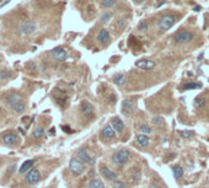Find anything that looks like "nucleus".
Returning <instances> with one entry per match:
<instances>
[{
  "label": "nucleus",
  "mask_w": 209,
  "mask_h": 188,
  "mask_svg": "<svg viewBox=\"0 0 209 188\" xmlns=\"http://www.w3.org/2000/svg\"><path fill=\"white\" fill-rule=\"evenodd\" d=\"M63 131H64V132H71V129H69V128H67V127H63Z\"/></svg>",
  "instance_id": "39"
},
{
  "label": "nucleus",
  "mask_w": 209,
  "mask_h": 188,
  "mask_svg": "<svg viewBox=\"0 0 209 188\" xmlns=\"http://www.w3.org/2000/svg\"><path fill=\"white\" fill-rule=\"evenodd\" d=\"M10 2H11V0H6V2H4V3H3V4H2V5H0V8H4V6H5V5H6V4H9V3H10Z\"/></svg>",
  "instance_id": "37"
},
{
  "label": "nucleus",
  "mask_w": 209,
  "mask_h": 188,
  "mask_svg": "<svg viewBox=\"0 0 209 188\" xmlns=\"http://www.w3.org/2000/svg\"><path fill=\"white\" fill-rule=\"evenodd\" d=\"M149 188H160V187H159V184L156 182H152L150 186H149Z\"/></svg>",
  "instance_id": "35"
},
{
  "label": "nucleus",
  "mask_w": 209,
  "mask_h": 188,
  "mask_svg": "<svg viewBox=\"0 0 209 188\" xmlns=\"http://www.w3.org/2000/svg\"><path fill=\"white\" fill-rule=\"evenodd\" d=\"M176 22V16L175 15H162L158 22V27L160 31H167L170 30Z\"/></svg>",
  "instance_id": "3"
},
{
  "label": "nucleus",
  "mask_w": 209,
  "mask_h": 188,
  "mask_svg": "<svg viewBox=\"0 0 209 188\" xmlns=\"http://www.w3.org/2000/svg\"><path fill=\"white\" fill-rule=\"evenodd\" d=\"M139 131L141 132V134H150L153 132L152 127H150V125H148V124H141L139 127Z\"/></svg>",
  "instance_id": "26"
},
{
  "label": "nucleus",
  "mask_w": 209,
  "mask_h": 188,
  "mask_svg": "<svg viewBox=\"0 0 209 188\" xmlns=\"http://www.w3.org/2000/svg\"><path fill=\"white\" fill-rule=\"evenodd\" d=\"M43 135H44V129H43L42 127H38V128H36V129L33 131V138L41 139Z\"/></svg>",
  "instance_id": "27"
},
{
  "label": "nucleus",
  "mask_w": 209,
  "mask_h": 188,
  "mask_svg": "<svg viewBox=\"0 0 209 188\" xmlns=\"http://www.w3.org/2000/svg\"><path fill=\"white\" fill-rule=\"evenodd\" d=\"M33 164H35L33 160H27V161H25V162L21 165V167H20V172H21V173H27L28 171H31Z\"/></svg>",
  "instance_id": "18"
},
{
  "label": "nucleus",
  "mask_w": 209,
  "mask_h": 188,
  "mask_svg": "<svg viewBox=\"0 0 209 188\" xmlns=\"http://www.w3.org/2000/svg\"><path fill=\"white\" fill-rule=\"evenodd\" d=\"M137 143L140 146L145 148V146L149 145V137L146 134H139V135H137Z\"/></svg>",
  "instance_id": "19"
},
{
  "label": "nucleus",
  "mask_w": 209,
  "mask_h": 188,
  "mask_svg": "<svg viewBox=\"0 0 209 188\" xmlns=\"http://www.w3.org/2000/svg\"><path fill=\"white\" fill-rule=\"evenodd\" d=\"M134 2L137 3V4H141V3H144L145 0H134Z\"/></svg>",
  "instance_id": "38"
},
{
  "label": "nucleus",
  "mask_w": 209,
  "mask_h": 188,
  "mask_svg": "<svg viewBox=\"0 0 209 188\" xmlns=\"http://www.w3.org/2000/svg\"><path fill=\"white\" fill-rule=\"evenodd\" d=\"M111 125L117 133H122L124 131V123L119 117H112L111 118Z\"/></svg>",
  "instance_id": "10"
},
{
  "label": "nucleus",
  "mask_w": 209,
  "mask_h": 188,
  "mask_svg": "<svg viewBox=\"0 0 209 188\" xmlns=\"http://www.w3.org/2000/svg\"><path fill=\"white\" fill-rule=\"evenodd\" d=\"M193 106L197 108V110H202L204 106H205V99L203 96H197L194 100H193Z\"/></svg>",
  "instance_id": "21"
},
{
  "label": "nucleus",
  "mask_w": 209,
  "mask_h": 188,
  "mask_svg": "<svg viewBox=\"0 0 209 188\" xmlns=\"http://www.w3.org/2000/svg\"><path fill=\"white\" fill-rule=\"evenodd\" d=\"M3 141L9 146H14L17 144V137L14 133H8L3 135Z\"/></svg>",
  "instance_id": "14"
},
{
  "label": "nucleus",
  "mask_w": 209,
  "mask_h": 188,
  "mask_svg": "<svg viewBox=\"0 0 209 188\" xmlns=\"http://www.w3.org/2000/svg\"><path fill=\"white\" fill-rule=\"evenodd\" d=\"M76 158L84 162V164H87V165H94L95 164V159L92 158V156L89 154L84 148H80L78 151H76Z\"/></svg>",
  "instance_id": "5"
},
{
  "label": "nucleus",
  "mask_w": 209,
  "mask_h": 188,
  "mask_svg": "<svg viewBox=\"0 0 209 188\" xmlns=\"http://www.w3.org/2000/svg\"><path fill=\"white\" fill-rule=\"evenodd\" d=\"M100 173L102 175V177H105L108 181H116L117 179V175L112 170H110L108 167H106V166H101L100 167Z\"/></svg>",
  "instance_id": "12"
},
{
  "label": "nucleus",
  "mask_w": 209,
  "mask_h": 188,
  "mask_svg": "<svg viewBox=\"0 0 209 188\" xmlns=\"http://www.w3.org/2000/svg\"><path fill=\"white\" fill-rule=\"evenodd\" d=\"M133 108H134V105H133V101L132 100H124L122 102V113L123 114L129 116L133 112Z\"/></svg>",
  "instance_id": "13"
},
{
  "label": "nucleus",
  "mask_w": 209,
  "mask_h": 188,
  "mask_svg": "<svg viewBox=\"0 0 209 188\" xmlns=\"http://www.w3.org/2000/svg\"><path fill=\"white\" fill-rule=\"evenodd\" d=\"M12 108H14V111H16V112H23L25 111V105L23 103H21V102H19V103H16V105H14V106H11Z\"/></svg>",
  "instance_id": "31"
},
{
  "label": "nucleus",
  "mask_w": 209,
  "mask_h": 188,
  "mask_svg": "<svg viewBox=\"0 0 209 188\" xmlns=\"http://www.w3.org/2000/svg\"><path fill=\"white\" fill-rule=\"evenodd\" d=\"M37 27L38 25L32 21V20H27L25 22H22L20 26H19V33L22 35V36H27V35H32L33 32L37 31Z\"/></svg>",
  "instance_id": "2"
},
{
  "label": "nucleus",
  "mask_w": 209,
  "mask_h": 188,
  "mask_svg": "<svg viewBox=\"0 0 209 188\" xmlns=\"http://www.w3.org/2000/svg\"><path fill=\"white\" fill-rule=\"evenodd\" d=\"M81 112L86 117H91L94 114V107H92V105L89 103V102H82L81 103Z\"/></svg>",
  "instance_id": "15"
},
{
  "label": "nucleus",
  "mask_w": 209,
  "mask_h": 188,
  "mask_svg": "<svg viewBox=\"0 0 209 188\" xmlns=\"http://www.w3.org/2000/svg\"><path fill=\"white\" fill-rule=\"evenodd\" d=\"M124 23H126V21H124L123 19H121V20H117V25H119V26H124Z\"/></svg>",
  "instance_id": "36"
},
{
  "label": "nucleus",
  "mask_w": 209,
  "mask_h": 188,
  "mask_svg": "<svg viewBox=\"0 0 209 188\" xmlns=\"http://www.w3.org/2000/svg\"><path fill=\"white\" fill-rule=\"evenodd\" d=\"M113 188H127V184L122 181H114L113 182Z\"/></svg>",
  "instance_id": "33"
},
{
  "label": "nucleus",
  "mask_w": 209,
  "mask_h": 188,
  "mask_svg": "<svg viewBox=\"0 0 209 188\" xmlns=\"http://www.w3.org/2000/svg\"><path fill=\"white\" fill-rule=\"evenodd\" d=\"M69 169H70V171H71L73 175L80 176L84 172V170H85V165L78 158H71L70 161H69Z\"/></svg>",
  "instance_id": "4"
},
{
  "label": "nucleus",
  "mask_w": 209,
  "mask_h": 188,
  "mask_svg": "<svg viewBox=\"0 0 209 188\" xmlns=\"http://www.w3.org/2000/svg\"><path fill=\"white\" fill-rule=\"evenodd\" d=\"M49 133H51V134H53V133H54V128H52V129L49 131Z\"/></svg>",
  "instance_id": "42"
},
{
  "label": "nucleus",
  "mask_w": 209,
  "mask_h": 188,
  "mask_svg": "<svg viewBox=\"0 0 209 188\" xmlns=\"http://www.w3.org/2000/svg\"><path fill=\"white\" fill-rule=\"evenodd\" d=\"M178 134L185 139H188V138H192L194 135V132L193 131H178Z\"/></svg>",
  "instance_id": "28"
},
{
  "label": "nucleus",
  "mask_w": 209,
  "mask_h": 188,
  "mask_svg": "<svg viewBox=\"0 0 209 188\" xmlns=\"http://www.w3.org/2000/svg\"><path fill=\"white\" fill-rule=\"evenodd\" d=\"M111 17H112V14H111V12H106V14H103V15L100 17V22H101V23H107V22L111 20Z\"/></svg>",
  "instance_id": "29"
},
{
  "label": "nucleus",
  "mask_w": 209,
  "mask_h": 188,
  "mask_svg": "<svg viewBox=\"0 0 209 188\" xmlns=\"http://www.w3.org/2000/svg\"><path fill=\"white\" fill-rule=\"evenodd\" d=\"M172 172H173V176H175L176 179H180V178H182V176H183V169H182L180 165L173 166V167H172Z\"/></svg>",
  "instance_id": "22"
},
{
  "label": "nucleus",
  "mask_w": 209,
  "mask_h": 188,
  "mask_svg": "<svg viewBox=\"0 0 209 188\" xmlns=\"http://www.w3.org/2000/svg\"><path fill=\"white\" fill-rule=\"evenodd\" d=\"M194 10H196V11H199V10H200V6H196Z\"/></svg>",
  "instance_id": "41"
},
{
  "label": "nucleus",
  "mask_w": 209,
  "mask_h": 188,
  "mask_svg": "<svg viewBox=\"0 0 209 188\" xmlns=\"http://www.w3.org/2000/svg\"><path fill=\"white\" fill-rule=\"evenodd\" d=\"M89 188H106V187L100 178H92L89 182Z\"/></svg>",
  "instance_id": "20"
},
{
  "label": "nucleus",
  "mask_w": 209,
  "mask_h": 188,
  "mask_svg": "<svg viewBox=\"0 0 209 188\" xmlns=\"http://www.w3.org/2000/svg\"><path fill=\"white\" fill-rule=\"evenodd\" d=\"M202 84L200 82H188L186 85H183L182 90H196V89H200Z\"/></svg>",
  "instance_id": "23"
},
{
  "label": "nucleus",
  "mask_w": 209,
  "mask_h": 188,
  "mask_svg": "<svg viewBox=\"0 0 209 188\" xmlns=\"http://www.w3.org/2000/svg\"><path fill=\"white\" fill-rule=\"evenodd\" d=\"M153 124L158 125V127H164V125H165V119L161 116H156V117L153 118Z\"/></svg>",
  "instance_id": "24"
},
{
  "label": "nucleus",
  "mask_w": 209,
  "mask_h": 188,
  "mask_svg": "<svg viewBox=\"0 0 209 188\" xmlns=\"http://www.w3.org/2000/svg\"><path fill=\"white\" fill-rule=\"evenodd\" d=\"M131 159V152L127 149H121L113 152L112 155V162L117 166H123L126 165Z\"/></svg>",
  "instance_id": "1"
},
{
  "label": "nucleus",
  "mask_w": 209,
  "mask_h": 188,
  "mask_svg": "<svg viewBox=\"0 0 209 188\" xmlns=\"http://www.w3.org/2000/svg\"><path fill=\"white\" fill-rule=\"evenodd\" d=\"M97 41H99L100 43H102V44H106V43L110 41V33H108L107 30H105V28L100 30V32H99V35H97Z\"/></svg>",
  "instance_id": "16"
},
{
  "label": "nucleus",
  "mask_w": 209,
  "mask_h": 188,
  "mask_svg": "<svg viewBox=\"0 0 209 188\" xmlns=\"http://www.w3.org/2000/svg\"><path fill=\"white\" fill-rule=\"evenodd\" d=\"M20 101H21V99H20V96H19V95H10V96L8 97V102H9L11 106H14V105L19 103Z\"/></svg>",
  "instance_id": "25"
},
{
  "label": "nucleus",
  "mask_w": 209,
  "mask_h": 188,
  "mask_svg": "<svg viewBox=\"0 0 209 188\" xmlns=\"http://www.w3.org/2000/svg\"><path fill=\"white\" fill-rule=\"evenodd\" d=\"M101 4L103 8H112L116 4V0H101Z\"/></svg>",
  "instance_id": "30"
},
{
  "label": "nucleus",
  "mask_w": 209,
  "mask_h": 188,
  "mask_svg": "<svg viewBox=\"0 0 209 188\" xmlns=\"http://www.w3.org/2000/svg\"><path fill=\"white\" fill-rule=\"evenodd\" d=\"M116 134H117V132L113 129V127H112L111 124L105 125L103 129H102V132H101V135H102V138H105V139H113V138L116 137Z\"/></svg>",
  "instance_id": "11"
},
{
  "label": "nucleus",
  "mask_w": 209,
  "mask_h": 188,
  "mask_svg": "<svg viewBox=\"0 0 209 188\" xmlns=\"http://www.w3.org/2000/svg\"><path fill=\"white\" fill-rule=\"evenodd\" d=\"M10 75H11V74H10V71H8V70H2V71H0V80L8 79Z\"/></svg>",
  "instance_id": "34"
},
{
  "label": "nucleus",
  "mask_w": 209,
  "mask_h": 188,
  "mask_svg": "<svg viewBox=\"0 0 209 188\" xmlns=\"http://www.w3.org/2000/svg\"><path fill=\"white\" fill-rule=\"evenodd\" d=\"M202 59H203V53H200V54H199V57H198V60H199V61H200Z\"/></svg>",
  "instance_id": "40"
},
{
  "label": "nucleus",
  "mask_w": 209,
  "mask_h": 188,
  "mask_svg": "<svg viewBox=\"0 0 209 188\" xmlns=\"http://www.w3.org/2000/svg\"><path fill=\"white\" fill-rule=\"evenodd\" d=\"M41 179V173L37 169H32L31 171H28L26 173V181L28 184H36Z\"/></svg>",
  "instance_id": "9"
},
{
  "label": "nucleus",
  "mask_w": 209,
  "mask_h": 188,
  "mask_svg": "<svg viewBox=\"0 0 209 188\" xmlns=\"http://www.w3.org/2000/svg\"><path fill=\"white\" fill-rule=\"evenodd\" d=\"M156 65V63L150 59H139L135 61V67L141 70H153Z\"/></svg>",
  "instance_id": "8"
},
{
  "label": "nucleus",
  "mask_w": 209,
  "mask_h": 188,
  "mask_svg": "<svg viewBox=\"0 0 209 188\" xmlns=\"http://www.w3.org/2000/svg\"><path fill=\"white\" fill-rule=\"evenodd\" d=\"M148 27H149V23L146 22V21H143V22H140L139 25H138V31H141V32H144V31H146L148 30Z\"/></svg>",
  "instance_id": "32"
},
{
  "label": "nucleus",
  "mask_w": 209,
  "mask_h": 188,
  "mask_svg": "<svg viewBox=\"0 0 209 188\" xmlns=\"http://www.w3.org/2000/svg\"><path fill=\"white\" fill-rule=\"evenodd\" d=\"M51 55L53 59L58 60V61H64L68 59V52L62 48V47H55L51 50Z\"/></svg>",
  "instance_id": "7"
},
{
  "label": "nucleus",
  "mask_w": 209,
  "mask_h": 188,
  "mask_svg": "<svg viewBox=\"0 0 209 188\" xmlns=\"http://www.w3.org/2000/svg\"><path fill=\"white\" fill-rule=\"evenodd\" d=\"M194 35L190 31H180L177 32L173 37V40L177 42V43H190L192 40H193Z\"/></svg>",
  "instance_id": "6"
},
{
  "label": "nucleus",
  "mask_w": 209,
  "mask_h": 188,
  "mask_svg": "<svg viewBox=\"0 0 209 188\" xmlns=\"http://www.w3.org/2000/svg\"><path fill=\"white\" fill-rule=\"evenodd\" d=\"M112 80H113V82H114L116 85H118V86H124L126 82H127V76L123 75V74H117V75L113 76Z\"/></svg>",
  "instance_id": "17"
}]
</instances>
